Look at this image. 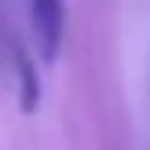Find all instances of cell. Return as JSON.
<instances>
[{
  "instance_id": "obj_2",
  "label": "cell",
  "mask_w": 150,
  "mask_h": 150,
  "mask_svg": "<svg viewBox=\"0 0 150 150\" xmlns=\"http://www.w3.org/2000/svg\"><path fill=\"white\" fill-rule=\"evenodd\" d=\"M15 95H18L22 114H33L40 106V73H37V62L29 59V51L22 48H15Z\"/></svg>"
},
{
  "instance_id": "obj_1",
  "label": "cell",
  "mask_w": 150,
  "mask_h": 150,
  "mask_svg": "<svg viewBox=\"0 0 150 150\" xmlns=\"http://www.w3.org/2000/svg\"><path fill=\"white\" fill-rule=\"evenodd\" d=\"M29 29L40 62H55L66 37V4L62 0H29Z\"/></svg>"
}]
</instances>
